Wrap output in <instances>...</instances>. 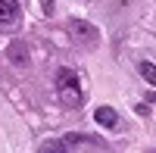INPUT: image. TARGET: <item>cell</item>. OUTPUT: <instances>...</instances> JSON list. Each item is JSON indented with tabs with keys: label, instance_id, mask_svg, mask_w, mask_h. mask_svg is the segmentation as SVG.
<instances>
[{
	"label": "cell",
	"instance_id": "6",
	"mask_svg": "<svg viewBox=\"0 0 156 153\" xmlns=\"http://www.w3.org/2000/svg\"><path fill=\"white\" fill-rule=\"evenodd\" d=\"M137 69H140V75H144V81L156 87V66H153V62H140Z\"/></svg>",
	"mask_w": 156,
	"mask_h": 153
},
{
	"label": "cell",
	"instance_id": "3",
	"mask_svg": "<svg viewBox=\"0 0 156 153\" xmlns=\"http://www.w3.org/2000/svg\"><path fill=\"white\" fill-rule=\"evenodd\" d=\"M94 119H97L100 128H115V125H119V112H115L112 106H100L94 112Z\"/></svg>",
	"mask_w": 156,
	"mask_h": 153
},
{
	"label": "cell",
	"instance_id": "1",
	"mask_svg": "<svg viewBox=\"0 0 156 153\" xmlns=\"http://www.w3.org/2000/svg\"><path fill=\"white\" fill-rule=\"evenodd\" d=\"M56 94L62 100V106H69V109H75L78 103H81V78H78L75 69L62 66L56 72Z\"/></svg>",
	"mask_w": 156,
	"mask_h": 153
},
{
	"label": "cell",
	"instance_id": "2",
	"mask_svg": "<svg viewBox=\"0 0 156 153\" xmlns=\"http://www.w3.org/2000/svg\"><path fill=\"white\" fill-rule=\"evenodd\" d=\"M69 31H72V41L75 44H84V47H97L100 44V31L90 22H84V19H72L69 22Z\"/></svg>",
	"mask_w": 156,
	"mask_h": 153
},
{
	"label": "cell",
	"instance_id": "5",
	"mask_svg": "<svg viewBox=\"0 0 156 153\" xmlns=\"http://www.w3.org/2000/svg\"><path fill=\"white\" fill-rule=\"evenodd\" d=\"M9 62H12V66H25V62H28V47H25L22 41L9 44Z\"/></svg>",
	"mask_w": 156,
	"mask_h": 153
},
{
	"label": "cell",
	"instance_id": "4",
	"mask_svg": "<svg viewBox=\"0 0 156 153\" xmlns=\"http://www.w3.org/2000/svg\"><path fill=\"white\" fill-rule=\"evenodd\" d=\"M19 19V3L16 0H0V25H12Z\"/></svg>",
	"mask_w": 156,
	"mask_h": 153
}]
</instances>
